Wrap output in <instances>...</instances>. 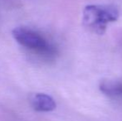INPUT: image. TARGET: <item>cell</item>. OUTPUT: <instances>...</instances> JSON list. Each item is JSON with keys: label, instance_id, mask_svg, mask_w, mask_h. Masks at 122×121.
Masks as SVG:
<instances>
[{"label": "cell", "instance_id": "cell-1", "mask_svg": "<svg viewBox=\"0 0 122 121\" xmlns=\"http://www.w3.org/2000/svg\"><path fill=\"white\" fill-rule=\"evenodd\" d=\"M13 37L20 46L43 58L52 59L57 54V49L52 42L42 33L28 27L15 28L13 30Z\"/></svg>", "mask_w": 122, "mask_h": 121}, {"label": "cell", "instance_id": "cell-2", "mask_svg": "<svg viewBox=\"0 0 122 121\" xmlns=\"http://www.w3.org/2000/svg\"><path fill=\"white\" fill-rule=\"evenodd\" d=\"M119 17V9L113 4H90L83 9L82 23L89 32L103 35L106 32L107 25L116 22Z\"/></svg>", "mask_w": 122, "mask_h": 121}, {"label": "cell", "instance_id": "cell-3", "mask_svg": "<svg viewBox=\"0 0 122 121\" xmlns=\"http://www.w3.org/2000/svg\"><path fill=\"white\" fill-rule=\"evenodd\" d=\"M31 106L37 112H51L56 109V103L55 100L45 93H36L30 98Z\"/></svg>", "mask_w": 122, "mask_h": 121}, {"label": "cell", "instance_id": "cell-4", "mask_svg": "<svg viewBox=\"0 0 122 121\" xmlns=\"http://www.w3.org/2000/svg\"><path fill=\"white\" fill-rule=\"evenodd\" d=\"M100 91L106 96L111 98H118L122 96V81L105 80L101 81Z\"/></svg>", "mask_w": 122, "mask_h": 121}]
</instances>
